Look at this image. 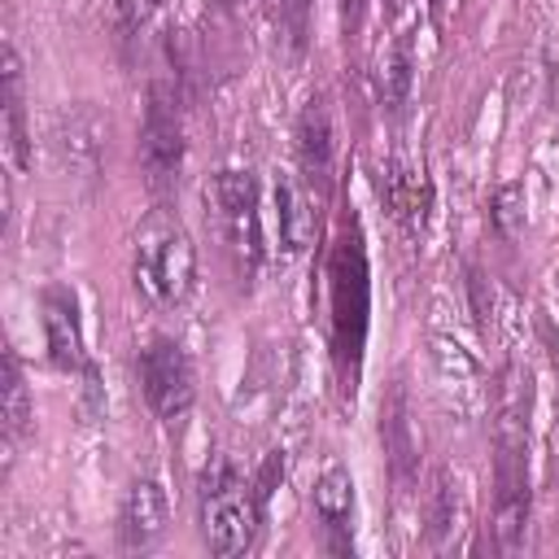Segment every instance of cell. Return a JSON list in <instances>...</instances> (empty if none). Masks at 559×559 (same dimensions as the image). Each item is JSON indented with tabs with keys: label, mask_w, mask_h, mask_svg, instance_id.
<instances>
[{
	"label": "cell",
	"mask_w": 559,
	"mask_h": 559,
	"mask_svg": "<svg viewBox=\"0 0 559 559\" xmlns=\"http://www.w3.org/2000/svg\"><path fill=\"white\" fill-rule=\"evenodd\" d=\"M528 371L507 362L493 384V537L507 555L528 528Z\"/></svg>",
	"instance_id": "cell-1"
},
{
	"label": "cell",
	"mask_w": 559,
	"mask_h": 559,
	"mask_svg": "<svg viewBox=\"0 0 559 559\" xmlns=\"http://www.w3.org/2000/svg\"><path fill=\"white\" fill-rule=\"evenodd\" d=\"M131 275H135V288L144 293V301L157 310H175L188 301V293L197 284V249H192L188 227L175 214L153 210L140 223Z\"/></svg>",
	"instance_id": "cell-2"
},
{
	"label": "cell",
	"mask_w": 559,
	"mask_h": 559,
	"mask_svg": "<svg viewBox=\"0 0 559 559\" xmlns=\"http://www.w3.org/2000/svg\"><path fill=\"white\" fill-rule=\"evenodd\" d=\"M205 205L218 223L223 249L236 275H253L262 262V218H258V179L253 170H218L205 183Z\"/></svg>",
	"instance_id": "cell-3"
},
{
	"label": "cell",
	"mask_w": 559,
	"mask_h": 559,
	"mask_svg": "<svg viewBox=\"0 0 559 559\" xmlns=\"http://www.w3.org/2000/svg\"><path fill=\"white\" fill-rule=\"evenodd\" d=\"M140 166L153 192L175 188L183 170V109H179V87L166 74L148 83L144 122H140Z\"/></svg>",
	"instance_id": "cell-4"
},
{
	"label": "cell",
	"mask_w": 559,
	"mask_h": 559,
	"mask_svg": "<svg viewBox=\"0 0 559 559\" xmlns=\"http://www.w3.org/2000/svg\"><path fill=\"white\" fill-rule=\"evenodd\" d=\"M201 537L218 559L245 555L258 537V498L227 472L218 467L214 476L205 472L201 485Z\"/></svg>",
	"instance_id": "cell-5"
},
{
	"label": "cell",
	"mask_w": 559,
	"mask_h": 559,
	"mask_svg": "<svg viewBox=\"0 0 559 559\" xmlns=\"http://www.w3.org/2000/svg\"><path fill=\"white\" fill-rule=\"evenodd\" d=\"M140 389L157 419L175 424L179 415H188V406L197 397V376H192V362L179 341L153 336L140 349Z\"/></svg>",
	"instance_id": "cell-6"
},
{
	"label": "cell",
	"mask_w": 559,
	"mask_h": 559,
	"mask_svg": "<svg viewBox=\"0 0 559 559\" xmlns=\"http://www.w3.org/2000/svg\"><path fill=\"white\" fill-rule=\"evenodd\" d=\"M105 148H109V122L92 109V105H74L57 118L52 127V153L57 166L79 179V183H96L100 166H105Z\"/></svg>",
	"instance_id": "cell-7"
},
{
	"label": "cell",
	"mask_w": 559,
	"mask_h": 559,
	"mask_svg": "<svg viewBox=\"0 0 559 559\" xmlns=\"http://www.w3.org/2000/svg\"><path fill=\"white\" fill-rule=\"evenodd\" d=\"M170 524V502L166 489L153 476H140L127 485L122 507H118V542L122 550H148Z\"/></svg>",
	"instance_id": "cell-8"
},
{
	"label": "cell",
	"mask_w": 559,
	"mask_h": 559,
	"mask_svg": "<svg viewBox=\"0 0 559 559\" xmlns=\"http://www.w3.org/2000/svg\"><path fill=\"white\" fill-rule=\"evenodd\" d=\"M380 441H384L389 476L406 489L419 472V441H415V428H411V402H406L402 384H393L389 397L380 402Z\"/></svg>",
	"instance_id": "cell-9"
},
{
	"label": "cell",
	"mask_w": 559,
	"mask_h": 559,
	"mask_svg": "<svg viewBox=\"0 0 559 559\" xmlns=\"http://www.w3.org/2000/svg\"><path fill=\"white\" fill-rule=\"evenodd\" d=\"M44 310V336H48V358L61 371L83 367V328H79V306L70 288H44L39 297Z\"/></svg>",
	"instance_id": "cell-10"
},
{
	"label": "cell",
	"mask_w": 559,
	"mask_h": 559,
	"mask_svg": "<svg viewBox=\"0 0 559 559\" xmlns=\"http://www.w3.org/2000/svg\"><path fill=\"white\" fill-rule=\"evenodd\" d=\"M297 157H301L306 183L314 192H328V183H332V118L319 96H310L297 118Z\"/></svg>",
	"instance_id": "cell-11"
},
{
	"label": "cell",
	"mask_w": 559,
	"mask_h": 559,
	"mask_svg": "<svg viewBox=\"0 0 559 559\" xmlns=\"http://www.w3.org/2000/svg\"><path fill=\"white\" fill-rule=\"evenodd\" d=\"M314 515L323 520L328 537L336 550H345V528H349V515H354V480L341 463H332L319 485H314Z\"/></svg>",
	"instance_id": "cell-12"
},
{
	"label": "cell",
	"mask_w": 559,
	"mask_h": 559,
	"mask_svg": "<svg viewBox=\"0 0 559 559\" xmlns=\"http://www.w3.org/2000/svg\"><path fill=\"white\" fill-rule=\"evenodd\" d=\"M275 205H280V236L293 253H301L314 236V210H310V197L306 188L293 179V175H280L275 179Z\"/></svg>",
	"instance_id": "cell-13"
},
{
	"label": "cell",
	"mask_w": 559,
	"mask_h": 559,
	"mask_svg": "<svg viewBox=\"0 0 559 559\" xmlns=\"http://www.w3.org/2000/svg\"><path fill=\"white\" fill-rule=\"evenodd\" d=\"M4 140H9V157L13 166L31 162V140H26V109H22V66L17 52L4 48Z\"/></svg>",
	"instance_id": "cell-14"
},
{
	"label": "cell",
	"mask_w": 559,
	"mask_h": 559,
	"mask_svg": "<svg viewBox=\"0 0 559 559\" xmlns=\"http://www.w3.org/2000/svg\"><path fill=\"white\" fill-rule=\"evenodd\" d=\"M31 428V389L13 354H4V437L22 441Z\"/></svg>",
	"instance_id": "cell-15"
},
{
	"label": "cell",
	"mask_w": 559,
	"mask_h": 559,
	"mask_svg": "<svg viewBox=\"0 0 559 559\" xmlns=\"http://www.w3.org/2000/svg\"><path fill=\"white\" fill-rule=\"evenodd\" d=\"M389 205L402 218H424V179L406 166H393L389 170Z\"/></svg>",
	"instance_id": "cell-16"
},
{
	"label": "cell",
	"mask_w": 559,
	"mask_h": 559,
	"mask_svg": "<svg viewBox=\"0 0 559 559\" xmlns=\"http://www.w3.org/2000/svg\"><path fill=\"white\" fill-rule=\"evenodd\" d=\"M450 528H454V489H450V476L437 472L432 489H428V533H432V542H441Z\"/></svg>",
	"instance_id": "cell-17"
},
{
	"label": "cell",
	"mask_w": 559,
	"mask_h": 559,
	"mask_svg": "<svg viewBox=\"0 0 559 559\" xmlns=\"http://www.w3.org/2000/svg\"><path fill=\"white\" fill-rule=\"evenodd\" d=\"M493 223H498L502 236H515L520 231V223H524V188L520 183L498 188V197H493Z\"/></svg>",
	"instance_id": "cell-18"
},
{
	"label": "cell",
	"mask_w": 559,
	"mask_h": 559,
	"mask_svg": "<svg viewBox=\"0 0 559 559\" xmlns=\"http://www.w3.org/2000/svg\"><path fill=\"white\" fill-rule=\"evenodd\" d=\"M157 9H162V0H118V31L131 39V35H140L153 17H157Z\"/></svg>",
	"instance_id": "cell-19"
},
{
	"label": "cell",
	"mask_w": 559,
	"mask_h": 559,
	"mask_svg": "<svg viewBox=\"0 0 559 559\" xmlns=\"http://www.w3.org/2000/svg\"><path fill=\"white\" fill-rule=\"evenodd\" d=\"M275 9H280V17L293 26V35H301V22H306L310 0H275Z\"/></svg>",
	"instance_id": "cell-20"
},
{
	"label": "cell",
	"mask_w": 559,
	"mask_h": 559,
	"mask_svg": "<svg viewBox=\"0 0 559 559\" xmlns=\"http://www.w3.org/2000/svg\"><path fill=\"white\" fill-rule=\"evenodd\" d=\"M428 4H432V13H441V9H445V0H428Z\"/></svg>",
	"instance_id": "cell-21"
},
{
	"label": "cell",
	"mask_w": 559,
	"mask_h": 559,
	"mask_svg": "<svg viewBox=\"0 0 559 559\" xmlns=\"http://www.w3.org/2000/svg\"><path fill=\"white\" fill-rule=\"evenodd\" d=\"M223 4H236V0H223Z\"/></svg>",
	"instance_id": "cell-22"
}]
</instances>
